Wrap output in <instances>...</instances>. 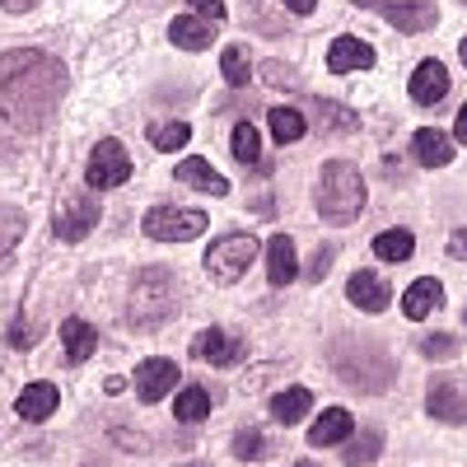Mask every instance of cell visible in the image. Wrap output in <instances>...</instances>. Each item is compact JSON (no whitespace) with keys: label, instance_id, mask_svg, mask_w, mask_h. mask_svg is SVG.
<instances>
[{"label":"cell","instance_id":"cell-11","mask_svg":"<svg viewBox=\"0 0 467 467\" xmlns=\"http://www.w3.org/2000/svg\"><path fill=\"white\" fill-rule=\"evenodd\" d=\"M407 89H411V99H416V103L435 108V103L449 94V70H444V61H420V66L411 70Z\"/></svg>","mask_w":467,"mask_h":467},{"label":"cell","instance_id":"cell-25","mask_svg":"<svg viewBox=\"0 0 467 467\" xmlns=\"http://www.w3.org/2000/svg\"><path fill=\"white\" fill-rule=\"evenodd\" d=\"M374 253L383 262H407L416 253V239H411V229H383L379 239H374Z\"/></svg>","mask_w":467,"mask_h":467},{"label":"cell","instance_id":"cell-19","mask_svg":"<svg viewBox=\"0 0 467 467\" xmlns=\"http://www.w3.org/2000/svg\"><path fill=\"white\" fill-rule=\"evenodd\" d=\"M295 276H299L295 244L285 239V234H276V239L266 244V281H271V285H290Z\"/></svg>","mask_w":467,"mask_h":467},{"label":"cell","instance_id":"cell-27","mask_svg":"<svg viewBox=\"0 0 467 467\" xmlns=\"http://www.w3.org/2000/svg\"><path fill=\"white\" fill-rule=\"evenodd\" d=\"M308 131V117L295 112V108H271V140H299Z\"/></svg>","mask_w":467,"mask_h":467},{"label":"cell","instance_id":"cell-37","mask_svg":"<svg viewBox=\"0 0 467 467\" xmlns=\"http://www.w3.org/2000/svg\"><path fill=\"white\" fill-rule=\"evenodd\" d=\"M0 10H5V15H24V10H33V5H28V0H5Z\"/></svg>","mask_w":467,"mask_h":467},{"label":"cell","instance_id":"cell-32","mask_svg":"<svg viewBox=\"0 0 467 467\" xmlns=\"http://www.w3.org/2000/svg\"><path fill=\"white\" fill-rule=\"evenodd\" d=\"M271 453V444L257 435V431H244V435H234V458H244V462H257V458H266Z\"/></svg>","mask_w":467,"mask_h":467},{"label":"cell","instance_id":"cell-9","mask_svg":"<svg viewBox=\"0 0 467 467\" xmlns=\"http://www.w3.org/2000/svg\"><path fill=\"white\" fill-rule=\"evenodd\" d=\"M94 224H99V206H94L89 197H70V202L61 206V215L52 220L57 239H66V244H80Z\"/></svg>","mask_w":467,"mask_h":467},{"label":"cell","instance_id":"cell-2","mask_svg":"<svg viewBox=\"0 0 467 467\" xmlns=\"http://www.w3.org/2000/svg\"><path fill=\"white\" fill-rule=\"evenodd\" d=\"M314 206L327 224H356L360 211H365V178L356 164L346 160H327L318 169V182H314Z\"/></svg>","mask_w":467,"mask_h":467},{"label":"cell","instance_id":"cell-18","mask_svg":"<svg viewBox=\"0 0 467 467\" xmlns=\"http://www.w3.org/2000/svg\"><path fill=\"white\" fill-rule=\"evenodd\" d=\"M383 19L393 24V28H402V33H420V28H435V19H440V5H402V0H388L383 5Z\"/></svg>","mask_w":467,"mask_h":467},{"label":"cell","instance_id":"cell-36","mask_svg":"<svg viewBox=\"0 0 467 467\" xmlns=\"http://www.w3.org/2000/svg\"><path fill=\"white\" fill-rule=\"evenodd\" d=\"M33 337H37V332H33V327H28V323H19V332H15V337H10V341H15V346H28V341H33Z\"/></svg>","mask_w":467,"mask_h":467},{"label":"cell","instance_id":"cell-6","mask_svg":"<svg viewBox=\"0 0 467 467\" xmlns=\"http://www.w3.org/2000/svg\"><path fill=\"white\" fill-rule=\"evenodd\" d=\"M127 178H131V154H127V145H122V140H99L94 154H89L85 182H89L94 192H108V187L127 182Z\"/></svg>","mask_w":467,"mask_h":467},{"label":"cell","instance_id":"cell-23","mask_svg":"<svg viewBox=\"0 0 467 467\" xmlns=\"http://www.w3.org/2000/svg\"><path fill=\"white\" fill-rule=\"evenodd\" d=\"M178 182L202 187V192H211V197H229V182H224L206 160H182V164H178Z\"/></svg>","mask_w":467,"mask_h":467},{"label":"cell","instance_id":"cell-33","mask_svg":"<svg viewBox=\"0 0 467 467\" xmlns=\"http://www.w3.org/2000/svg\"><path fill=\"white\" fill-rule=\"evenodd\" d=\"M453 346H458V341H453L449 332H440V337H431V341H425L420 350H425L431 360H444V356H453Z\"/></svg>","mask_w":467,"mask_h":467},{"label":"cell","instance_id":"cell-8","mask_svg":"<svg viewBox=\"0 0 467 467\" xmlns=\"http://www.w3.org/2000/svg\"><path fill=\"white\" fill-rule=\"evenodd\" d=\"M346 299L356 308H365V314H383V308L393 304V285L383 276H374V271H356V276L346 281Z\"/></svg>","mask_w":467,"mask_h":467},{"label":"cell","instance_id":"cell-3","mask_svg":"<svg viewBox=\"0 0 467 467\" xmlns=\"http://www.w3.org/2000/svg\"><path fill=\"white\" fill-rule=\"evenodd\" d=\"M173 308H178V285L164 266H145L140 276L131 281V295H127V318L131 327L150 332V327H160L173 318Z\"/></svg>","mask_w":467,"mask_h":467},{"label":"cell","instance_id":"cell-13","mask_svg":"<svg viewBox=\"0 0 467 467\" xmlns=\"http://www.w3.org/2000/svg\"><path fill=\"white\" fill-rule=\"evenodd\" d=\"M327 66H332L337 75L365 70V66H374V47L360 43V37H350V33H341V37H332V43H327Z\"/></svg>","mask_w":467,"mask_h":467},{"label":"cell","instance_id":"cell-10","mask_svg":"<svg viewBox=\"0 0 467 467\" xmlns=\"http://www.w3.org/2000/svg\"><path fill=\"white\" fill-rule=\"evenodd\" d=\"M178 388V365L173 360H145L140 369H136V393H140V402H160V398H169Z\"/></svg>","mask_w":467,"mask_h":467},{"label":"cell","instance_id":"cell-17","mask_svg":"<svg viewBox=\"0 0 467 467\" xmlns=\"http://www.w3.org/2000/svg\"><path fill=\"white\" fill-rule=\"evenodd\" d=\"M411 160L425 164V169H444L453 160V140L444 131H435V127H425V131L411 136Z\"/></svg>","mask_w":467,"mask_h":467},{"label":"cell","instance_id":"cell-5","mask_svg":"<svg viewBox=\"0 0 467 467\" xmlns=\"http://www.w3.org/2000/svg\"><path fill=\"white\" fill-rule=\"evenodd\" d=\"M253 257H257V239H253V234H224V239H215L211 253H206V271H211V281L234 285L253 266Z\"/></svg>","mask_w":467,"mask_h":467},{"label":"cell","instance_id":"cell-7","mask_svg":"<svg viewBox=\"0 0 467 467\" xmlns=\"http://www.w3.org/2000/svg\"><path fill=\"white\" fill-rule=\"evenodd\" d=\"M425 411L444 425H462L467 420V383L458 379H435L431 393H425Z\"/></svg>","mask_w":467,"mask_h":467},{"label":"cell","instance_id":"cell-28","mask_svg":"<svg viewBox=\"0 0 467 467\" xmlns=\"http://www.w3.org/2000/svg\"><path fill=\"white\" fill-rule=\"evenodd\" d=\"M234 160H239V164H257L262 160V136H257V127H248V122H239V127H234Z\"/></svg>","mask_w":467,"mask_h":467},{"label":"cell","instance_id":"cell-29","mask_svg":"<svg viewBox=\"0 0 467 467\" xmlns=\"http://www.w3.org/2000/svg\"><path fill=\"white\" fill-rule=\"evenodd\" d=\"M220 70H224V80L239 89V85H248V75H253V66H248V47H224V57H220Z\"/></svg>","mask_w":467,"mask_h":467},{"label":"cell","instance_id":"cell-14","mask_svg":"<svg viewBox=\"0 0 467 467\" xmlns=\"http://www.w3.org/2000/svg\"><path fill=\"white\" fill-rule=\"evenodd\" d=\"M440 304H444V285H440L435 276H420V281H411L407 295H402V314H407L411 323H420V318H431Z\"/></svg>","mask_w":467,"mask_h":467},{"label":"cell","instance_id":"cell-4","mask_svg":"<svg viewBox=\"0 0 467 467\" xmlns=\"http://www.w3.org/2000/svg\"><path fill=\"white\" fill-rule=\"evenodd\" d=\"M211 224L206 211H187V206H154L140 229L150 234V239H160V244H192V239H202Z\"/></svg>","mask_w":467,"mask_h":467},{"label":"cell","instance_id":"cell-30","mask_svg":"<svg viewBox=\"0 0 467 467\" xmlns=\"http://www.w3.org/2000/svg\"><path fill=\"white\" fill-rule=\"evenodd\" d=\"M187 136H192V131H187V122L150 127V145H154V150H164V154H169V150H182V145H187Z\"/></svg>","mask_w":467,"mask_h":467},{"label":"cell","instance_id":"cell-12","mask_svg":"<svg viewBox=\"0 0 467 467\" xmlns=\"http://www.w3.org/2000/svg\"><path fill=\"white\" fill-rule=\"evenodd\" d=\"M239 341H234L229 332H220V327H206V332H197V337H192V356H202L206 365H234V360H239Z\"/></svg>","mask_w":467,"mask_h":467},{"label":"cell","instance_id":"cell-22","mask_svg":"<svg viewBox=\"0 0 467 467\" xmlns=\"http://www.w3.org/2000/svg\"><path fill=\"white\" fill-rule=\"evenodd\" d=\"M24 229H28L24 211H15V206H0V276L10 271L15 248H19V239H24Z\"/></svg>","mask_w":467,"mask_h":467},{"label":"cell","instance_id":"cell-20","mask_svg":"<svg viewBox=\"0 0 467 467\" xmlns=\"http://www.w3.org/2000/svg\"><path fill=\"white\" fill-rule=\"evenodd\" d=\"M61 341H66V360L70 365H85L94 350H99V332L85 318H66L61 323Z\"/></svg>","mask_w":467,"mask_h":467},{"label":"cell","instance_id":"cell-15","mask_svg":"<svg viewBox=\"0 0 467 467\" xmlns=\"http://www.w3.org/2000/svg\"><path fill=\"white\" fill-rule=\"evenodd\" d=\"M169 37H173L182 52H202V47L215 43V28H211V19H202L197 10H187V15H178V19L169 24Z\"/></svg>","mask_w":467,"mask_h":467},{"label":"cell","instance_id":"cell-1","mask_svg":"<svg viewBox=\"0 0 467 467\" xmlns=\"http://www.w3.org/2000/svg\"><path fill=\"white\" fill-rule=\"evenodd\" d=\"M66 99V66L37 47H15L0 57V117L19 131L47 127Z\"/></svg>","mask_w":467,"mask_h":467},{"label":"cell","instance_id":"cell-35","mask_svg":"<svg viewBox=\"0 0 467 467\" xmlns=\"http://www.w3.org/2000/svg\"><path fill=\"white\" fill-rule=\"evenodd\" d=\"M453 136H458V140H462V145H467V103H462V108H458V127H453Z\"/></svg>","mask_w":467,"mask_h":467},{"label":"cell","instance_id":"cell-34","mask_svg":"<svg viewBox=\"0 0 467 467\" xmlns=\"http://www.w3.org/2000/svg\"><path fill=\"white\" fill-rule=\"evenodd\" d=\"M449 253H453V257H467V229L449 239Z\"/></svg>","mask_w":467,"mask_h":467},{"label":"cell","instance_id":"cell-31","mask_svg":"<svg viewBox=\"0 0 467 467\" xmlns=\"http://www.w3.org/2000/svg\"><path fill=\"white\" fill-rule=\"evenodd\" d=\"M379 453H383V435H374V431L360 435L356 444H346V462H350V467H365V462H374Z\"/></svg>","mask_w":467,"mask_h":467},{"label":"cell","instance_id":"cell-21","mask_svg":"<svg viewBox=\"0 0 467 467\" xmlns=\"http://www.w3.org/2000/svg\"><path fill=\"white\" fill-rule=\"evenodd\" d=\"M57 402H61V393H57V388L52 383H28L24 388V393H19V416L24 420H47L52 411H57Z\"/></svg>","mask_w":467,"mask_h":467},{"label":"cell","instance_id":"cell-38","mask_svg":"<svg viewBox=\"0 0 467 467\" xmlns=\"http://www.w3.org/2000/svg\"><path fill=\"white\" fill-rule=\"evenodd\" d=\"M290 15H314V0H290Z\"/></svg>","mask_w":467,"mask_h":467},{"label":"cell","instance_id":"cell-40","mask_svg":"<svg viewBox=\"0 0 467 467\" xmlns=\"http://www.w3.org/2000/svg\"><path fill=\"white\" fill-rule=\"evenodd\" d=\"M295 467H314V462H295Z\"/></svg>","mask_w":467,"mask_h":467},{"label":"cell","instance_id":"cell-16","mask_svg":"<svg viewBox=\"0 0 467 467\" xmlns=\"http://www.w3.org/2000/svg\"><path fill=\"white\" fill-rule=\"evenodd\" d=\"M350 435H356V420H350L346 407H327L314 425H308V440H314L318 449H332V444H341V440H350Z\"/></svg>","mask_w":467,"mask_h":467},{"label":"cell","instance_id":"cell-24","mask_svg":"<svg viewBox=\"0 0 467 467\" xmlns=\"http://www.w3.org/2000/svg\"><path fill=\"white\" fill-rule=\"evenodd\" d=\"M308 407H314V393H308V388H285V393L271 398V416H276L281 425L304 420V416H308Z\"/></svg>","mask_w":467,"mask_h":467},{"label":"cell","instance_id":"cell-26","mask_svg":"<svg viewBox=\"0 0 467 467\" xmlns=\"http://www.w3.org/2000/svg\"><path fill=\"white\" fill-rule=\"evenodd\" d=\"M173 416L182 420V425H192V420H206L211 416V398H206V388H182L178 393V402H173Z\"/></svg>","mask_w":467,"mask_h":467},{"label":"cell","instance_id":"cell-39","mask_svg":"<svg viewBox=\"0 0 467 467\" xmlns=\"http://www.w3.org/2000/svg\"><path fill=\"white\" fill-rule=\"evenodd\" d=\"M458 57H462V66H467V37H462V47H458Z\"/></svg>","mask_w":467,"mask_h":467}]
</instances>
